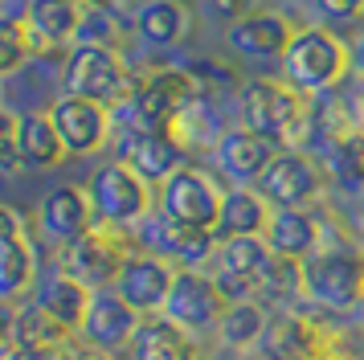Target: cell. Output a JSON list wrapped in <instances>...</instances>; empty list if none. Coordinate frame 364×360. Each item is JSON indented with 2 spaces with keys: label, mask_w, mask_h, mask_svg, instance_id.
Wrapping results in <instances>:
<instances>
[{
  "label": "cell",
  "mask_w": 364,
  "mask_h": 360,
  "mask_svg": "<svg viewBox=\"0 0 364 360\" xmlns=\"http://www.w3.org/2000/svg\"><path fill=\"white\" fill-rule=\"evenodd\" d=\"M13 238H25V221L13 205L0 201V242H13Z\"/></svg>",
  "instance_id": "37"
},
{
  "label": "cell",
  "mask_w": 364,
  "mask_h": 360,
  "mask_svg": "<svg viewBox=\"0 0 364 360\" xmlns=\"http://www.w3.org/2000/svg\"><path fill=\"white\" fill-rule=\"evenodd\" d=\"M25 25L33 33V53L37 49H58L78 37L82 4L78 0H29L25 4Z\"/></svg>",
  "instance_id": "24"
},
{
  "label": "cell",
  "mask_w": 364,
  "mask_h": 360,
  "mask_svg": "<svg viewBox=\"0 0 364 360\" xmlns=\"http://www.w3.org/2000/svg\"><path fill=\"white\" fill-rule=\"evenodd\" d=\"M295 37V25L282 13H270V9H254V13L237 16L225 25V46L246 58V62H262V58H282L287 46Z\"/></svg>",
  "instance_id": "18"
},
{
  "label": "cell",
  "mask_w": 364,
  "mask_h": 360,
  "mask_svg": "<svg viewBox=\"0 0 364 360\" xmlns=\"http://www.w3.org/2000/svg\"><path fill=\"white\" fill-rule=\"evenodd\" d=\"M135 33H139V41L151 49H172L181 46L188 29H193V13L184 9L181 0H148L139 13H135Z\"/></svg>",
  "instance_id": "27"
},
{
  "label": "cell",
  "mask_w": 364,
  "mask_h": 360,
  "mask_svg": "<svg viewBox=\"0 0 364 360\" xmlns=\"http://www.w3.org/2000/svg\"><path fill=\"white\" fill-rule=\"evenodd\" d=\"M13 311H17V303L0 299V356L9 352V336H13Z\"/></svg>",
  "instance_id": "39"
},
{
  "label": "cell",
  "mask_w": 364,
  "mask_h": 360,
  "mask_svg": "<svg viewBox=\"0 0 364 360\" xmlns=\"http://www.w3.org/2000/svg\"><path fill=\"white\" fill-rule=\"evenodd\" d=\"M132 250L135 245L123 229L95 226L90 233H82L74 245L62 250V270H70L90 291H107V287H115L123 262L132 258Z\"/></svg>",
  "instance_id": "10"
},
{
  "label": "cell",
  "mask_w": 364,
  "mask_h": 360,
  "mask_svg": "<svg viewBox=\"0 0 364 360\" xmlns=\"http://www.w3.org/2000/svg\"><path fill=\"white\" fill-rule=\"evenodd\" d=\"M78 356V336L70 340H46V344H17L0 360H74Z\"/></svg>",
  "instance_id": "34"
},
{
  "label": "cell",
  "mask_w": 364,
  "mask_h": 360,
  "mask_svg": "<svg viewBox=\"0 0 364 360\" xmlns=\"http://www.w3.org/2000/svg\"><path fill=\"white\" fill-rule=\"evenodd\" d=\"M17 144H21L25 168H33V172H50V168H58V164L66 160V144H62V135H58V127H53L50 111L21 115Z\"/></svg>",
  "instance_id": "28"
},
{
  "label": "cell",
  "mask_w": 364,
  "mask_h": 360,
  "mask_svg": "<svg viewBox=\"0 0 364 360\" xmlns=\"http://www.w3.org/2000/svg\"><path fill=\"white\" fill-rule=\"evenodd\" d=\"M37 287V254L29 238L0 242V299L21 303Z\"/></svg>",
  "instance_id": "30"
},
{
  "label": "cell",
  "mask_w": 364,
  "mask_h": 360,
  "mask_svg": "<svg viewBox=\"0 0 364 360\" xmlns=\"http://www.w3.org/2000/svg\"><path fill=\"white\" fill-rule=\"evenodd\" d=\"M352 360H364V352H360V356H352Z\"/></svg>",
  "instance_id": "44"
},
{
  "label": "cell",
  "mask_w": 364,
  "mask_h": 360,
  "mask_svg": "<svg viewBox=\"0 0 364 360\" xmlns=\"http://www.w3.org/2000/svg\"><path fill=\"white\" fill-rule=\"evenodd\" d=\"M90 287H82L78 278L70 275V270H50L46 278H37V287H33V299L37 307L50 315L53 324H62L74 336L78 327H82L86 319V307H90Z\"/></svg>",
  "instance_id": "23"
},
{
  "label": "cell",
  "mask_w": 364,
  "mask_h": 360,
  "mask_svg": "<svg viewBox=\"0 0 364 360\" xmlns=\"http://www.w3.org/2000/svg\"><path fill=\"white\" fill-rule=\"evenodd\" d=\"M237 115L242 127L270 139L274 147H295L299 135L307 131L311 107L307 95L295 90L287 78H250L237 90Z\"/></svg>",
  "instance_id": "2"
},
{
  "label": "cell",
  "mask_w": 364,
  "mask_h": 360,
  "mask_svg": "<svg viewBox=\"0 0 364 360\" xmlns=\"http://www.w3.org/2000/svg\"><path fill=\"white\" fill-rule=\"evenodd\" d=\"M132 360H200V344L193 332L172 324L168 315H144L127 348Z\"/></svg>",
  "instance_id": "21"
},
{
  "label": "cell",
  "mask_w": 364,
  "mask_h": 360,
  "mask_svg": "<svg viewBox=\"0 0 364 360\" xmlns=\"http://www.w3.org/2000/svg\"><path fill=\"white\" fill-rule=\"evenodd\" d=\"M17 123H21V115H13V111L0 107V176H13V172L25 168V160H21V144H17Z\"/></svg>",
  "instance_id": "35"
},
{
  "label": "cell",
  "mask_w": 364,
  "mask_h": 360,
  "mask_svg": "<svg viewBox=\"0 0 364 360\" xmlns=\"http://www.w3.org/2000/svg\"><path fill=\"white\" fill-rule=\"evenodd\" d=\"M279 62H282V78L307 98L331 95L352 70V46L328 25H307V29H295V37H291V46Z\"/></svg>",
  "instance_id": "3"
},
{
  "label": "cell",
  "mask_w": 364,
  "mask_h": 360,
  "mask_svg": "<svg viewBox=\"0 0 364 360\" xmlns=\"http://www.w3.org/2000/svg\"><path fill=\"white\" fill-rule=\"evenodd\" d=\"M225 307H230V299L221 295V287H217V278L209 270H176V282H172L160 315H168L172 324H181L184 332L197 336V332L217 327Z\"/></svg>",
  "instance_id": "12"
},
{
  "label": "cell",
  "mask_w": 364,
  "mask_h": 360,
  "mask_svg": "<svg viewBox=\"0 0 364 360\" xmlns=\"http://www.w3.org/2000/svg\"><path fill=\"white\" fill-rule=\"evenodd\" d=\"M254 189L262 193L270 209H311L328 189V172H323V160H315L311 152L282 147Z\"/></svg>",
  "instance_id": "7"
},
{
  "label": "cell",
  "mask_w": 364,
  "mask_h": 360,
  "mask_svg": "<svg viewBox=\"0 0 364 360\" xmlns=\"http://www.w3.org/2000/svg\"><path fill=\"white\" fill-rule=\"evenodd\" d=\"M132 233H135V250L160 254V258H168L172 266H181V270H200V266H209L213 254H217V233L213 229L181 226V221L164 217L160 209H151Z\"/></svg>",
  "instance_id": "9"
},
{
  "label": "cell",
  "mask_w": 364,
  "mask_h": 360,
  "mask_svg": "<svg viewBox=\"0 0 364 360\" xmlns=\"http://www.w3.org/2000/svg\"><path fill=\"white\" fill-rule=\"evenodd\" d=\"M62 82H66V95L102 102L111 111H115L119 102H127L135 90L132 70L123 65V58L111 46H74L66 58Z\"/></svg>",
  "instance_id": "6"
},
{
  "label": "cell",
  "mask_w": 364,
  "mask_h": 360,
  "mask_svg": "<svg viewBox=\"0 0 364 360\" xmlns=\"http://www.w3.org/2000/svg\"><path fill=\"white\" fill-rule=\"evenodd\" d=\"M209 9H213L217 16H225V21H237V16L254 13L258 4H254V0H209Z\"/></svg>",
  "instance_id": "38"
},
{
  "label": "cell",
  "mask_w": 364,
  "mask_h": 360,
  "mask_svg": "<svg viewBox=\"0 0 364 360\" xmlns=\"http://www.w3.org/2000/svg\"><path fill=\"white\" fill-rule=\"evenodd\" d=\"M311 360H352V356H344V352H331V348H323V352H315Z\"/></svg>",
  "instance_id": "42"
},
{
  "label": "cell",
  "mask_w": 364,
  "mask_h": 360,
  "mask_svg": "<svg viewBox=\"0 0 364 360\" xmlns=\"http://www.w3.org/2000/svg\"><path fill=\"white\" fill-rule=\"evenodd\" d=\"M262 242L282 262H303L323 245V221L311 209H274L262 229Z\"/></svg>",
  "instance_id": "20"
},
{
  "label": "cell",
  "mask_w": 364,
  "mask_h": 360,
  "mask_svg": "<svg viewBox=\"0 0 364 360\" xmlns=\"http://www.w3.org/2000/svg\"><path fill=\"white\" fill-rule=\"evenodd\" d=\"M50 119L62 144H66V156H95L107 139H111V127H115V115L102 102H90V98L78 95H62L50 107Z\"/></svg>",
  "instance_id": "16"
},
{
  "label": "cell",
  "mask_w": 364,
  "mask_h": 360,
  "mask_svg": "<svg viewBox=\"0 0 364 360\" xmlns=\"http://www.w3.org/2000/svg\"><path fill=\"white\" fill-rule=\"evenodd\" d=\"M46 340H70V332L62 324H53L33 299L17 303V311H13V336H9V348H17V344H46Z\"/></svg>",
  "instance_id": "31"
},
{
  "label": "cell",
  "mask_w": 364,
  "mask_h": 360,
  "mask_svg": "<svg viewBox=\"0 0 364 360\" xmlns=\"http://www.w3.org/2000/svg\"><path fill=\"white\" fill-rule=\"evenodd\" d=\"M176 270L168 258L148 254V250H132V258L123 262V270L115 278V295L123 303H132L139 315H160L168 303V291L176 282Z\"/></svg>",
  "instance_id": "15"
},
{
  "label": "cell",
  "mask_w": 364,
  "mask_h": 360,
  "mask_svg": "<svg viewBox=\"0 0 364 360\" xmlns=\"http://www.w3.org/2000/svg\"><path fill=\"white\" fill-rule=\"evenodd\" d=\"M274 254L262 238H225L217 242V254H213V270L209 275L217 278L221 295L237 303V299H258V291L266 287V278L274 270Z\"/></svg>",
  "instance_id": "11"
},
{
  "label": "cell",
  "mask_w": 364,
  "mask_h": 360,
  "mask_svg": "<svg viewBox=\"0 0 364 360\" xmlns=\"http://www.w3.org/2000/svg\"><path fill=\"white\" fill-rule=\"evenodd\" d=\"M221 196H225V189H221L205 168L184 164V168H176V172L160 184V193H156V209L164 213V217H172V221H181V226L217 229Z\"/></svg>",
  "instance_id": "8"
},
{
  "label": "cell",
  "mask_w": 364,
  "mask_h": 360,
  "mask_svg": "<svg viewBox=\"0 0 364 360\" xmlns=\"http://www.w3.org/2000/svg\"><path fill=\"white\" fill-rule=\"evenodd\" d=\"M262 348L270 360H311L315 352L328 348V336L319 332V324H311L307 315H299L295 307L270 315V327L262 336Z\"/></svg>",
  "instance_id": "22"
},
{
  "label": "cell",
  "mask_w": 364,
  "mask_h": 360,
  "mask_svg": "<svg viewBox=\"0 0 364 360\" xmlns=\"http://www.w3.org/2000/svg\"><path fill=\"white\" fill-rule=\"evenodd\" d=\"M266 327H270V307L258 303V299H237L217 319V340L230 352H254L262 344Z\"/></svg>",
  "instance_id": "29"
},
{
  "label": "cell",
  "mask_w": 364,
  "mask_h": 360,
  "mask_svg": "<svg viewBox=\"0 0 364 360\" xmlns=\"http://www.w3.org/2000/svg\"><path fill=\"white\" fill-rule=\"evenodd\" d=\"M78 4H82V9H107L111 0H78Z\"/></svg>",
  "instance_id": "43"
},
{
  "label": "cell",
  "mask_w": 364,
  "mask_h": 360,
  "mask_svg": "<svg viewBox=\"0 0 364 360\" xmlns=\"http://www.w3.org/2000/svg\"><path fill=\"white\" fill-rule=\"evenodd\" d=\"M33 58V33L17 16H0V78L17 74Z\"/></svg>",
  "instance_id": "32"
},
{
  "label": "cell",
  "mask_w": 364,
  "mask_h": 360,
  "mask_svg": "<svg viewBox=\"0 0 364 360\" xmlns=\"http://www.w3.org/2000/svg\"><path fill=\"white\" fill-rule=\"evenodd\" d=\"M200 78L193 70H176V65H164V70H151L144 78H135V90L127 102H119L115 111L127 115L123 127H151V131H172L176 119H181L197 98Z\"/></svg>",
  "instance_id": "4"
},
{
  "label": "cell",
  "mask_w": 364,
  "mask_h": 360,
  "mask_svg": "<svg viewBox=\"0 0 364 360\" xmlns=\"http://www.w3.org/2000/svg\"><path fill=\"white\" fill-rule=\"evenodd\" d=\"M270 205L262 201L258 189H246V184H233L221 196V217H217V242L225 238H262L266 221H270Z\"/></svg>",
  "instance_id": "25"
},
{
  "label": "cell",
  "mask_w": 364,
  "mask_h": 360,
  "mask_svg": "<svg viewBox=\"0 0 364 360\" xmlns=\"http://www.w3.org/2000/svg\"><path fill=\"white\" fill-rule=\"evenodd\" d=\"M360 332H364V324H360Z\"/></svg>",
  "instance_id": "45"
},
{
  "label": "cell",
  "mask_w": 364,
  "mask_h": 360,
  "mask_svg": "<svg viewBox=\"0 0 364 360\" xmlns=\"http://www.w3.org/2000/svg\"><path fill=\"white\" fill-rule=\"evenodd\" d=\"M139 319H144V315H139L132 303H123L115 295V287H107V291L90 295L86 319L74 336H78L86 348L115 356V352H127V348H132V336H135V327H139Z\"/></svg>",
  "instance_id": "14"
},
{
  "label": "cell",
  "mask_w": 364,
  "mask_h": 360,
  "mask_svg": "<svg viewBox=\"0 0 364 360\" xmlns=\"http://www.w3.org/2000/svg\"><path fill=\"white\" fill-rule=\"evenodd\" d=\"M74 360H115V356H107V352H95V348H86L82 340H78V356Z\"/></svg>",
  "instance_id": "41"
},
{
  "label": "cell",
  "mask_w": 364,
  "mask_h": 360,
  "mask_svg": "<svg viewBox=\"0 0 364 360\" xmlns=\"http://www.w3.org/2000/svg\"><path fill=\"white\" fill-rule=\"evenodd\" d=\"M323 172H328V184H336L340 193L364 196V123L336 131L328 139Z\"/></svg>",
  "instance_id": "26"
},
{
  "label": "cell",
  "mask_w": 364,
  "mask_h": 360,
  "mask_svg": "<svg viewBox=\"0 0 364 360\" xmlns=\"http://www.w3.org/2000/svg\"><path fill=\"white\" fill-rule=\"evenodd\" d=\"M99 226V217H95V205H90V193L78 189V184H62V189H50V193L41 196V205H37V229H41V238L53 245H74L82 233Z\"/></svg>",
  "instance_id": "17"
},
{
  "label": "cell",
  "mask_w": 364,
  "mask_h": 360,
  "mask_svg": "<svg viewBox=\"0 0 364 360\" xmlns=\"http://www.w3.org/2000/svg\"><path fill=\"white\" fill-rule=\"evenodd\" d=\"M86 193H90L99 226L123 229V233H132L156 209V189L139 172H132L123 160H111V164H102V168H95Z\"/></svg>",
  "instance_id": "5"
},
{
  "label": "cell",
  "mask_w": 364,
  "mask_h": 360,
  "mask_svg": "<svg viewBox=\"0 0 364 360\" xmlns=\"http://www.w3.org/2000/svg\"><path fill=\"white\" fill-rule=\"evenodd\" d=\"M303 299L323 315L364 311V254L352 242H323L299 262Z\"/></svg>",
  "instance_id": "1"
},
{
  "label": "cell",
  "mask_w": 364,
  "mask_h": 360,
  "mask_svg": "<svg viewBox=\"0 0 364 360\" xmlns=\"http://www.w3.org/2000/svg\"><path fill=\"white\" fill-rule=\"evenodd\" d=\"M119 41V25L111 16V4L107 9H82V25H78V37L74 46H111Z\"/></svg>",
  "instance_id": "33"
},
{
  "label": "cell",
  "mask_w": 364,
  "mask_h": 360,
  "mask_svg": "<svg viewBox=\"0 0 364 360\" xmlns=\"http://www.w3.org/2000/svg\"><path fill=\"white\" fill-rule=\"evenodd\" d=\"M279 152H282V147H274L270 139L254 135V131L230 127L213 144V160H217V168H221V176H225V180L254 189V184H258V176L270 168V160H274Z\"/></svg>",
  "instance_id": "19"
},
{
  "label": "cell",
  "mask_w": 364,
  "mask_h": 360,
  "mask_svg": "<svg viewBox=\"0 0 364 360\" xmlns=\"http://www.w3.org/2000/svg\"><path fill=\"white\" fill-rule=\"evenodd\" d=\"M119 160L132 172L148 180L151 189H160L176 168L188 164V147L172 131H151V127H123L119 131Z\"/></svg>",
  "instance_id": "13"
},
{
  "label": "cell",
  "mask_w": 364,
  "mask_h": 360,
  "mask_svg": "<svg viewBox=\"0 0 364 360\" xmlns=\"http://www.w3.org/2000/svg\"><path fill=\"white\" fill-rule=\"evenodd\" d=\"M352 65H356V70L364 74V29H360V37L352 41Z\"/></svg>",
  "instance_id": "40"
},
{
  "label": "cell",
  "mask_w": 364,
  "mask_h": 360,
  "mask_svg": "<svg viewBox=\"0 0 364 360\" xmlns=\"http://www.w3.org/2000/svg\"><path fill=\"white\" fill-rule=\"evenodd\" d=\"M315 13L323 16L328 25H352L364 21V0H311Z\"/></svg>",
  "instance_id": "36"
}]
</instances>
